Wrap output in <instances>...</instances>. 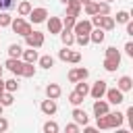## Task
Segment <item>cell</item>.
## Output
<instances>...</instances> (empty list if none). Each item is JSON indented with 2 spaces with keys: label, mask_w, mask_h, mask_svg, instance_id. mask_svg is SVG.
<instances>
[{
  "label": "cell",
  "mask_w": 133,
  "mask_h": 133,
  "mask_svg": "<svg viewBox=\"0 0 133 133\" xmlns=\"http://www.w3.org/2000/svg\"><path fill=\"white\" fill-rule=\"evenodd\" d=\"M83 6H85V15H89V17H91V15H98V2H91V0H89V2L83 4Z\"/></svg>",
  "instance_id": "obj_31"
},
{
  "label": "cell",
  "mask_w": 133,
  "mask_h": 133,
  "mask_svg": "<svg viewBox=\"0 0 133 133\" xmlns=\"http://www.w3.org/2000/svg\"><path fill=\"white\" fill-rule=\"evenodd\" d=\"M118 64H121V60H114V58H104V69H106L108 73L116 71V69H118Z\"/></svg>",
  "instance_id": "obj_24"
},
{
  "label": "cell",
  "mask_w": 133,
  "mask_h": 133,
  "mask_svg": "<svg viewBox=\"0 0 133 133\" xmlns=\"http://www.w3.org/2000/svg\"><path fill=\"white\" fill-rule=\"evenodd\" d=\"M31 8H33V6H31L29 0H21L19 6H17V12H19V17H27V15L31 12Z\"/></svg>",
  "instance_id": "obj_19"
},
{
  "label": "cell",
  "mask_w": 133,
  "mask_h": 133,
  "mask_svg": "<svg viewBox=\"0 0 133 133\" xmlns=\"http://www.w3.org/2000/svg\"><path fill=\"white\" fill-rule=\"evenodd\" d=\"M46 25H48V31H50V33H60V31H62V21H60L58 17L46 19Z\"/></svg>",
  "instance_id": "obj_12"
},
{
  "label": "cell",
  "mask_w": 133,
  "mask_h": 133,
  "mask_svg": "<svg viewBox=\"0 0 133 133\" xmlns=\"http://www.w3.org/2000/svg\"><path fill=\"white\" fill-rule=\"evenodd\" d=\"M0 79H2V64H0Z\"/></svg>",
  "instance_id": "obj_50"
},
{
  "label": "cell",
  "mask_w": 133,
  "mask_h": 133,
  "mask_svg": "<svg viewBox=\"0 0 133 133\" xmlns=\"http://www.w3.org/2000/svg\"><path fill=\"white\" fill-rule=\"evenodd\" d=\"M66 133H79V125H77V123L66 125Z\"/></svg>",
  "instance_id": "obj_42"
},
{
  "label": "cell",
  "mask_w": 133,
  "mask_h": 133,
  "mask_svg": "<svg viewBox=\"0 0 133 133\" xmlns=\"http://www.w3.org/2000/svg\"><path fill=\"white\" fill-rule=\"evenodd\" d=\"M104 2H112V0H104Z\"/></svg>",
  "instance_id": "obj_52"
},
{
  "label": "cell",
  "mask_w": 133,
  "mask_h": 133,
  "mask_svg": "<svg viewBox=\"0 0 133 133\" xmlns=\"http://www.w3.org/2000/svg\"><path fill=\"white\" fill-rule=\"evenodd\" d=\"M69 52H71V50H69V46H64V48L58 52V58H60L62 62H66V60H69Z\"/></svg>",
  "instance_id": "obj_40"
},
{
  "label": "cell",
  "mask_w": 133,
  "mask_h": 133,
  "mask_svg": "<svg viewBox=\"0 0 133 133\" xmlns=\"http://www.w3.org/2000/svg\"><path fill=\"white\" fill-rule=\"evenodd\" d=\"M21 56H23V62H35V60H37V50H35V48L23 50Z\"/></svg>",
  "instance_id": "obj_21"
},
{
  "label": "cell",
  "mask_w": 133,
  "mask_h": 133,
  "mask_svg": "<svg viewBox=\"0 0 133 133\" xmlns=\"http://www.w3.org/2000/svg\"><path fill=\"white\" fill-rule=\"evenodd\" d=\"M106 102L108 104H114V106H118V104H123L125 102V96H123V91L118 89V87H106Z\"/></svg>",
  "instance_id": "obj_2"
},
{
  "label": "cell",
  "mask_w": 133,
  "mask_h": 133,
  "mask_svg": "<svg viewBox=\"0 0 133 133\" xmlns=\"http://www.w3.org/2000/svg\"><path fill=\"white\" fill-rule=\"evenodd\" d=\"M127 118H129V125H131V129H133V106H129V110H127Z\"/></svg>",
  "instance_id": "obj_45"
},
{
  "label": "cell",
  "mask_w": 133,
  "mask_h": 133,
  "mask_svg": "<svg viewBox=\"0 0 133 133\" xmlns=\"http://www.w3.org/2000/svg\"><path fill=\"white\" fill-rule=\"evenodd\" d=\"M10 21H12V17H10L8 12H4V10H2V12H0V27H8V25H10Z\"/></svg>",
  "instance_id": "obj_36"
},
{
  "label": "cell",
  "mask_w": 133,
  "mask_h": 133,
  "mask_svg": "<svg viewBox=\"0 0 133 133\" xmlns=\"http://www.w3.org/2000/svg\"><path fill=\"white\" fill-rule=\"evenodd\" d=\"M2 94H4V81L0 79V96H2Z\"/></svg>",
  "instance_id": "obj_47"
},
{
  "label": "cell",
  "mask_w": 133,
  "mask_h": 133,
  "mask_svg": "<svg viewBox=\"0 0 133 133\" xmlns=\"http://www.w3.org/2000/svg\"><path fill=\"white\" fill-rule=\"evenodd\" d=\"M81 8H83V6H81L77 0H71V2H66V15H71V17H79Z\"/></svg>",
  "instance_id": "obj_18"
},
{
  "label": "cell",
  "mask_w": 133,
  "mask_h": 133,
  "mask_svg": "<svg viewBox=\"0 0 133 133\" xmlns=\"http://www.w3.org/2000/svg\"><path fill=\"white\" fill-rule=\"evenodd\" d=\"M127 33L133 35V23H131V21H127Z\"/></svg>",
  "instance_id": "obj_46"
},
{
  "label": "cell",
  "mask_w": 133,
  "mask_h": 133,
  "mask_svg": "<svg viewBox=\"0 0 133 133\" xmlns=\"http://www.w3.org/2000/svg\"><path fill=\"white\" fill-rule=\"evenodd\" d=\"M58 35H60V39H62V44H64V46H73V44H75V33H73V31L62 29Z\"/></svg>",
  "instance_id": "obj_20"
},
{
  "label": "cell",
  "mask_w": 133,
  "mask_h": 133,
  "mask_svg": "<svg viewBox=\"0 0 133 133\" xmlns=\"http://www.w3.org/2000/svg\"><path fill=\"white\" fill-rule=\"evenodd\" d=\"M106 58H114V60H121V52H118L114 46H108V48H106Z\"/></svg>",
  "instance_id": "obj_32"
},
{
  "label": "cell",
  "mask_w": 133,
  "mask_h": 133,
  "mask_svg": "<svg viewBox=\"0 0 133 133\" xmlns=\"http://www.w3.org/2000/svg\"><path fill=\"white\" fill-rule=\"evenodd\" d=\"M60 2H62V4H66V2H71V0H60Z\"/></svg>",
  "instance_id": "obj_49"
},
{
  "label": "cell",
  "mask_w": 133,
  "mask_h": 133,
  "mask_svg": "<svg viewBox=\"0 0 133 133\" xmlns=\"http://www.w3.org/2000/svg\"><path fill=\"white\" fill-rule=\"evenodd\" d=\"M21 75H23V77H33V75H35V66H33V62H23V71H21Z\"/></svg>",
  "instance_id": "obj_26"
},
{
  "label": "cell",
  "mask_w": 133,
  "mask_h": 133,
  "mask_svg": "<svg viewBox=\"0 0 133 133\" xmlns=\"http://www.w3.org/2000/svg\"><path fill=\"white\" fill-rule=\"evenodd\" d=\"M69 102H71L73 106H79V104L83 102V96L77 94V91H71V94H69Z\"/></svg>",
  "instance_id": "obj_33"
},
{
  "label": "cell",
  "mask_w": 133,
  "mask_h": 133,
  "mask_svg": "<svg viewBox=\"0 0 133 133\" xmlns=\"http://www.w3.org/2000/svg\"><path fill=\"white\" fill-rule=\"evenodd\" d=\"M75 42L83 48V46H87L89 44V35H85V33H79V35H75Z\"/></svg>",
  "instance_id": "obj_38"
},
{
  "label": "cell",
  "mask_w": 133,
  "mask_h": 133,
  "mask_svg": "<svg viewBox=\"0 0 133 133\" xmlns=\"http://www.w3.org/2000/svg\"><path fill=\"white\" fill-rule=\"evenodd\" d=\"M42 129H44V133H58V125L54 121H46Z\"/></svg>",
  "instance_id": "obj_30"
},
{
  "label": "cell",
  "mask_w": 133,
  "mask_h": 133,
  "mask_svg": "<svg viewBox=\"0 0 133 133\" xmlns=\"http://www.w3.org/2000/svg\"><path fill=\"white\" fill-rule=\"evenodd\" d=\"M125 54L127 56H133V42H127L125 44Z\"/></svg>",
  "instance_id": "obj_43"
},
{
  "label": "cell",
  "mask_w": 133,
  "mask_h": 133,
  "mask_svg": "<svg viewBox=\"0 0 133 133\" xmlns=\"http://www.w3.org/2000/svg\"><path fill=\"white\" fill-rule=\"evenodd\" d=\"M71 116H73V121H75L77 125H87V123H89L87 112H85V110H81L79 106H75V108H73V114H71Z\"/></svg>",
  "instance_id": "obj_9"
},
{
  "label": "cell",
  "mask_w": 133,
  "mask_h": 133,
  "mask_svg": "<svg viewBox=\"0 0 133 133\" xmlns=\"http://www.w3.org/2000/svg\"><path fill=\"white\" fill-rule=\"evenodd\" d=\"M75 91H77V94H81L83 98L89 94V85L85 83V79H81V81H77V83H75Z\"/></svg>",
  "instance_id": "obj_23"
},
{
  "label": "cell",
  "mask_w": 133,
  "mask_h": 133,
  "mask_svg": "<svg viewBox=\"0 0 133 133\" xmlns=\"http://www.w3.org/2000/svg\"><path fill=\"white\" fill-rule=\"evenodd\" d=\"M116 87H118L123 94H125V91H131V89H133V79H131L129 75H123V77L116 81Z\"/></svg>",
  "instance_id": "obj_13"
},
{
  "label": "cell",
  "mask_w": 133,
  "mask_h": 133,
  "mask_svg": "<svg viewBox=\"0 0 133 133\" xmlns=\"http://www.w3.org/2000/svg\"><path fill=\"white\" fill-rule=\"evenodd\" d=\"M114 17H108V15H102V19H100V29H104V31H110V29H114Z\"/></svg>",
  "instance_id": "obj_17"
},
{
  "label": "cell",
  "mask_w": 133,
  "mask_h": 133,
  "mask_svg": "<svg viewBox=\"0 0 133 133\" xmlns=\"http://www.w3.org/2000/svg\"><path fill=\"white\" fill-rule=\"evenodd\" d=\"M98 15H110V2H98Z\"/></svg>",
  "instance_id": "obj_35"
},
{
  "label": "cell",
  "mask_w": 133,
  "mask_h": 133,
  "mask_svg": "<svg viewBox=\"0 0 133 133\" xmlns=\"http://www.w3.org/2000/svg\"><path fill=\"white\" fill-rule=\"evenodd\" d=\"M37 62H39V66H42V69H50V66H54V58H52L50 54L37 56Z\"/></svg>",
  "instance_id": "obj_22"
},
{
  "label": "cell",
  "mask_w": 133,
  "mask_h": 133,
  "mask_svg": "<svg viewBox=\"0 0 133 133\" xmlns=\"http://www.w3.org/2000/svg\"><path fill=\"white\" fill-rule=\"evenodd\" d=\"M104 37H106V33H104V29H100V27H96V29L89 31V42H91V44H102Z\"/></svg>",
  "instance_id": "obj_16"
},
{
  "label": "cell",
  "mask_w": 133,
  "mask_h": 133,
  "mask_svg": "<svg viewBox=\"0 0 133 133\" xmlns=\"http://www.w3.org/2000/svg\"><path fill=\"white\" fill-rule=\"evenodd\" d=\"M39 108H42V112H44V114H48V116H52V114H56V110H58V106H56V100H52V98H48V100H44Z\"/></svg>",
  "instance_id": "obj_11"
},
{
  "label": "cell",
  "mask_w": 133,
  "mask_h": 133,
  "mask_svg": "<svg viewBox=\"0 0 133 133\" xmlns=\"http://www.w3.org/2000/svg\"><path fill=\"white\" fill-rule=\"evenodd\" d=\"M87 75H89V71H87L85 66H75V69L69 71V81H71V83H77V81H81V79H87Z\"/></svg>",
  "instance_id": "obj_5"
},
{
  "label": "cell",
  "mask_w": 133,
  "mask_h": 133,
  "mask_svg": "<svg viewBox=\"0 0 133 133\" xmlns=\"http://www.w3.org/2000/svg\"><path fill=\"white\" fill-rule=\"evenodd\" d=\"M77 2H79V4H81V6H83V4H87V2H89V0H77Z\"/></svg>",
  "instance_id": "obj_48"
},
{
  "label": "cell",
  "mask_w": 133,
  "mask_h": 133,
  "mask_svg": "<svg viewBox=\"0 0 133 133\" xmlns=\"http://www.w3.org/2000/svg\"><path fill=\"white\" fill-rule=\"evenodd\" d=\"M60 94H62V89H60V85H58V83H48V85H46V96H48V98L58 100V98H60Z\"/></svg>",
  "instance_id": "obj_15"
},
{
  "label": "cell",
  "mask_w": 133,
  "mask_h": 133,
  "mask_svg": "<svg viewBox=\"0 0 133 133\" xmlns=\"http://www.w3.org/2000/svg\"><path fill=\"white\" fill-rule=\"evenodd\" d=\"M21 52H23V48H21L19 44H10V46H8V56H10V58H19Z\"/></svg>",
  "instance_id": "obj_28"
},
{
  "label": "cell",
  "mask_w": 133,
  "mask_h": 133,
  "mask_svg": "<svg viewBox=\"0 0 133 133\" xmlns=\"http://www.w3.org/2000/svg\"><path fill=\"white\" fill-rule=\"evenodd\" d=\"M81 60V52H69V60L66 62H73V64H77Z\"/></svg>",
  "instance_id": "obj_39"
},
{
  "label": "cell",
  "mask_w": 133,
  "mask_h": 133,
  "mask_svg": "<svg viewBox=\"0 0 133 133\" xmlns=\"http://www.w3.org/2000/svg\"><path fill=\"white\" fill-rule=\"evenodd\" d=\"M19 89V81L12 77V79H8V81H4V91H10V94H15Z\"/></svg>",
  "instance_id": "obj_27"
},
{
  "label": "cell",
  "mask_w": 133,
  "mask_h": 133,
  "mask_svg": "<svg viewBox=\"0 0 133 133\" xmlns=\"http://www.w3.org/2000/svg\"><path fill=\"white\" fill-rule=\"evenodd\" d=\"M27 17H29L31 23H44V21L48 19V10H46L44 6H39V8H31V12H29Z\"/></svg>",
  "instance_id": "obj_6"
},
{
  "label": "cell",
  "mask_w": 133,
  "mask_h": 133,
  "mask_svg": "<svg viewBox=\"0 0 133 133\" xmlns=\"http://www.w3.org/2000/svg\"><path fill=\"white\" fill-rule=\"evenodd\" d=\"M2 108H4V106H2V104H0V114H2Z\"/></svg>",
  "instance_id": "obj_51"
},
{
  "label": "cell",
  "mask_w": 133,
  "mask_h": 133,
  "mask_svg": "<svg viewBox=\"0 0 133 133\" xmlns=\"http://www.w3.org/2000/svg\"><path fill=\"white\" fill-rule=\"evenodd\" d=\"M12 6H15V0H0V10H6Z\"/></svg>",
  "instance_id": "obj_41"
},
{
  "label": "cell",
  "mask_w": 133,
  "mask_h": 133,
  "mask_svg": "<svg viewBox=\"0 0 133 133\" xmlns=\"http://www.w3.org/2000/svg\"><path fill=\"white\" fill-rule=\"evenodd\" d=\"M106 114H108L110 129H116V127H121V125H123V121H125V114H123V112H118V110H116V112H110V110H108Z\"/></svg>",
  "instance_id": "obj_10"
},
{
  "label": "cell",
  "mask_w": 133,
  "mask_h": 133,
  "mask_svg": "<svg viewBox=\"0 0 133 133\" xmlns=\"http://www.w3.org/2000/svg\"><path fill=\"white\" fill-rule=\"evenodd\" d=\"M62 21V29H69V31H73V25H75V17H71V15H66L64 19H60Z\"/></svg>",
  "instance_id": "obj_29"
},
{
  "label": "cell",
  "mask_w": 133,
  "mask_h": 133,
  "mask_svg": "<svg viewBox=\"0 0 133 133\" xmlns=\"http://www.w3.org/2000/svg\"><path fill=\"white\" fill-rule=\"evenodd\" d=\"M108 110H110V106H108V102H106V100L98 98V100L94 102V114H96V116H100V114H106Z\"/></svg>",
  "instance_id": "obj_14"
},
{
  "label": "cell",
  "mask_w": 133,
  "mask_h": 133,
  "mask_svg": "<svg viewBox=\"0 0 133 133\" xmlns=\"http://www.w3.org/2000/svg\"><path fill=\"white\" fill-rule=\"evenodd\" d=\"M96 127H98V129H110L108 114H100V116H96Z\"/></svg>",
  "instance_id": "obj_25"
},
{
  "label": "cell",
  "mask_w": 133,
  "mask_h": 133,
  "mask_svg": "<svg viewBox=\"0 0 133 133\" xmlns=\"http://www.w3.org/2000/svg\"><path fill=\"white\" fill-rule=\"evenodd\" d=\"M0 29H2V27H0Z\"/></svg>",
  "instance_id": "obj_53"
},
{
  "label": "cell",
  "mask_w": 133,
  "mask_h": 133,
  "mask_svg": "<svg viewBox=\"0 0 133 133\" xmlns=\"http://www.w3.org/2000/svg\"><path fill=\"white\" fill-rule=\"evenodd\" d=\"M127 21H129V12H127V10H118L114 23H127Z\"/></svg>",
  "instance_id": "obj_37"
},
{
  "label": "cell",
  "mask_w": 133,
  "mask_h": 133,
  "mask_svg": "<svg viewBox=\"0 0 133 133\" xmlns=\"http://www.w3.org/2000/svg\"><path fill=\"white\" fill-rule=\"evenodd\" d=\"M10 27H12V31L15 33H19V35H27V33H31L33 31V27H31V23H27L23 17H17V19H12L10 21Z\"/></svg>",
  "instance_id": "obj_1"
},
{
  "label": "cell",
  "mask_w": 133,
  "mask_h": 133,
  "mask_svg": "<svg viewBox=\"0 0 133 133\" xmlns=\"http://www.w3.org/2000/svg\"><path fill=\"white\" fill-rule=\"evenodd\" d=\"M94 29V25H91V21L89 19H83V21H75V25H73V31H75V35H79V33H85V35H89V31Z\"/></svg>",
  "instance_id": "obj_7"
},
{
  "label": "cell",
  "mask_w": 133,
  "mask_h": 133,
  "mask_svg": "<svg viewBox=\"0 0 133 133\" xmlns=\"http://www.w3.org/2000/svg\"><path fill=\"white\" fill-rule=\"evenodd\" d=\"M12 102H15V100H12V94H10V91H4V94L0 96V104H2V106H10Z\"/></svg>",
  "instance_id": "obj_34"
},
{
  "label": "cell",
  "mask_w": 133,
  "mask_h": 133,
  "mask_svg": "<svg viewBox=\"0 0 133 133\" xmlns=\"http://www.w3.org/2000/svg\"><path fill=\"white\" fill-rule=\"evenodd\" d=\"M25 44H27L29 48H42V46H44V33H39V31L27 33V35H25Z\"/></svg>",
  "instance_id": "obj_3"
},
{
  "label": "cell",
  "mask_w": 133,
  "mask_h": 133,
  "mask_svg": "<svg viewBox=\"0 0 133 133\" xmlns=\"http://www.w3.org/2000/svg\"><path fill=\"white\" fill-rule=\"evenodd\" d=\"M6 129H8V121L0 114V133H2V131H6Z\"/></svg>",
  "instance_id": "obj_44"
},
{
  "label": "cell",
  "mask_w": 133,
  "mask_h": 133,
  "mask_svg": "<svg viewBox=\"0 0 133 133\" xmlns=\"http://www.w3.org/2000/svg\"><path fill=\"white\" fill-rule=\"evenodd\" d=\"M106 87H108V83L104 81V79H98L91 87H89V96L94 98V100H98V98H104V94H106Z\"/></svg>",
  "instance_id": "obj_4"
},
{
  "label": "cell",
  "mask_w": 133,
  "mask_h": 133,
  "mask_svg": "<svg viewBox=\"0 0 133 133\" xmlns=\"http://www.w3.org/2000/svg\"><path fill=\"white\" fill-rule=\"evenodd\" d=\"M4 66H6L12 75H21V71H23V60H19V58H10V56H8V60L4 62Z\"/></svg>",
  "instance_id": "obj_8"
}]
</instances>
